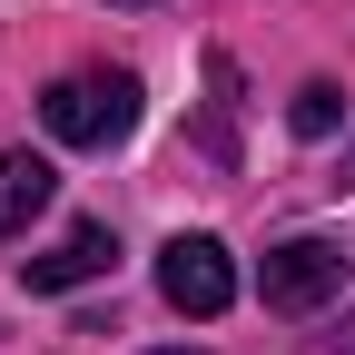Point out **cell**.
Wrapping results in <instances>:
<instances>
[{"instance_id":"obj_5","label":"cell","mask_w":355,"mask_h":355,"mask_svg":"<svg viewBox=\"0 0 355 355\" xmlns=\"http://www.w3.org/2000/svg\"><path fill=\"white\" fill-rule=\"evenodd\" d=\"M50 158H30V148H0V237H20L40 207H50Z\"/></svg>"},{"instance_id":"obj_1","label":"cell","mask_w":355,"mask_h":355,"mask_svg":"<svg viewBox=\"0 0 355 355\" xmlns=\"http://www.w3.org/2000/svg\"><path fill=\"white\" fill-rule=\"evenodd\" d=\"M40 119H50L60 148H119L139 128V79L128 69H69L40 89Z\"/></svg>"},{"instance_id":"obj_3","label":"cell","mask_w":355,"mask_h":355,"mask_svg":"<svg viewBox=\"0 0 355 355\" xmlns=\"http://www.w3.org/2000/svg\"><path fill=\"white\" fill-rule=\"evenodd\" d=\"M266 306L277 316H316L326 296H345V247H326V237H286V247H266Z\"/></svg>"},{"instance_id":"obj_4","label":"cell","mask_w":355,"mask_h":355,"mask_svg":"<svg viewBox=\"0 0 355 355\" xmlns=\"http://www.w3.org/2000/svg\"><path fill=\"white\" fill-rule=\"evenodd\" d=\"M109 257H119V237H109V227H69L50 257H30V296H60V286L109 277Z\"/></svg>"},{"instance_id":"obj_6","label":"cell","mask_w":355,"mask_h":355,"mask_svg":"<svg viewBox=\"0 0 355 355\" xmlns=\"http://www.w3.org/2000/svg\"><path fill=\"white\" fill-rule=\"evenodd\" d=\"M286 119H296V139H326V128L345 119V89H336V79H306V89H296V109H286Z\"/></svg>"},{"instance_id":"obj_8","label":"cell","mask_w":355,"mask_h":355,"mask_svg":"<svg viewBox=\"0 0 355 355\" xmlns=\"http://www.w3.org/2000/svg\"><path fill=\"white\" fill-rule=\"evenodd\" d=\"M119 10H148V0H119Z\"/></svg>"},{"instance_id":"obj_2","label":"cell","mask_w":355,"mask_h":355,"mask_svg":"<svg viewBox=\"0 0 355 355\" xmlns=\"http://www.w3.org/2000/svg\"><path fill=\"white\" fill-rule=\"evenodd\" d=\"M158 296L178 306V316H227L237 306V266L217 237H168L158 247Z\"/></svg>"},{"instance_id":"obj_7","label":"cell","mask_w":355,"mask_h":355,"mask_svg":"<svg viewBox=\"0 0 355 355\" xmlns=\"http://www.w3.org/2000/svg\"><path fill=\"white\" fill-rule=\"evenodd\" d=\"M158 355H198V345H158Z\"/></svg>"}]
</instances>
